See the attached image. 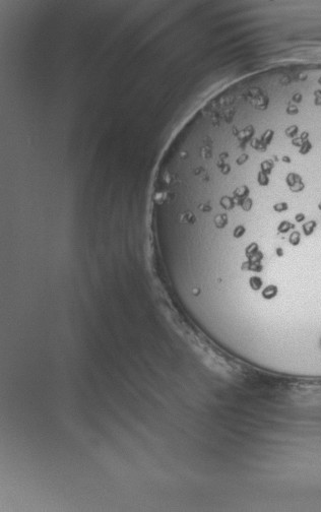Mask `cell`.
Returning a JSON list of instances; mask_svg holds the SVG:
<instances>
[{"label": "cell", "mask_w": 321, "mask_h": 512, "mask_svg": "<svg viewBox=\"0 0 321 512\" xmlns=\"http://www.w3.org/2000/svg\"><path fill=\"white\" fill-rule=\"evenodd\" d=\"M153 225L171 293L228 327L321 313V98L239 84L169 146Z\"/></svg>", "instance_id": "cell-1"}]
</instances>
